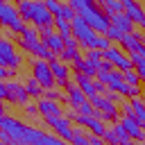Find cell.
Returning <instances> with one entry per match:
<instances>
[{
    "label": "cell",
    "mask_w": 145,
    "mask_h": 145,
    "mask_svg": "<svg viewBox=\"0 0 145 145\" xmlns=\"http://www.w3.org/2000/svg\"><path fill=\"white\" fill-rule=\"evenodd\" d=\"M61 5H63V2H57V0H48V2H45V7L50 9V14H52L54 18H57V14H59V9H61Z\"/></svg>",
    "instance_id": "f546056e"
},
{
    "label": "cell",
    "mask_w": 145,
    "mask_h": 145,
    "mask_svg": "<svg viewBox=\"0 0 145 145\" xmlns=\"http://www.w3.org/2000/svg\"><path fill=\"white\" fill-rule=\"evenodd\" d=\"M111 25L113 27H118V29H122L125 34H134V20L122 11V14H116V16H111Z\"/></svg>",
    "instance_id": "ffe728a7"
},
{
    "label": "cell",
    "mask_w": 145,
    "mask_h": 145,
    "mask_svg": "<svg viewBox=\"0 0 145 145\" xmlns=\"http://www.w3.org/2000/svg\"><path fill=\"white\" fill-rule=\"evenodd\" d=\"M39 43H41V41H39V34H36V27H27V29H25V32L20 34V43H18V45H20L23 50H27V52H32V50H34V48H36Z\"/></svg>",
    "instance_id": "ac0fdd59"
},
{
    "label": "cell",
    "mask_w": 145,
    "mask_h": 145,
    "mask_svg": "<svg viewBox=\"0 0 145 145\" xmlns=\"http://www.w3.org/2000/svg\"><path fill=\"white\" fill-rule=\"evenodd\" d=\"M140 145H145V140H143V143H140Z\"/></svg>",
    "instance_id": "74e56055"
},
{
    "label": "cell",
    "mask_w": 145,
    "mask_h": 145,
    "mask_svg": "<svg viewBox=\"0 0 145 145\" xmlns=\"http://www.w3.org/2000/svg\"><path fill=\"white\" fill-rule=\"evenodd\" d=\"M143 131H145V125H143Z\"/></svg>",
    "instance_id": "8d00e7d4"
},
{
    "label": "cell",
    "mask_w": 145,
    "mask_h": 145,
    "mask_svg": "<svg viewBox=\"0 0 145 145\" xmlns=\"http://www.w3.org/2000/svg\"><path fill=\"white\" fill-rule=\"evenodd\" d=\"M41 43H43V45H45V48H48L54 57H57V54H61V52L66 50V41H63V39H61V36H59L52 27L41 32Z\"/></svg>",
    "instance_id": "7c38bea8"
},
{
    "label": "cell",
    "mask_w": 145,
    "mask_h": 145,
    "mask_svg": "<svg viewBox=\"0 0 145 145\" xmlns=\"http://www.w3.org/2000/svg\"><path fill=\"white\" fill-rule=\"evenodd\" d=\"M63 88H66V102H68L72 109H79L82 104H86V102H88V97L84 95V91H82L75 82H68Z\"/></svg>",
    "instance_id": "5bb4252c"
},
{
    "label": "cell",
    "mask_w": 145,
    "mask_h": 145,
    "mask_svg": "<svg viewBox=\"0 0 145 145\" xmlns=\"http://www.w3.org/2000/svg\"><path fill=\"white\" fill-rule=\"evenodd\" d=\"M45 136H48L45 131L29 127L9 113L0 118V140L5 145H43Z\"/></svg>",
    "instance_id": "6da1fadb"
},
{
    "label": "cell",
    "mask_w": 145,
    "mask_h": 145,
    "mask_svg": "<svg viewBox=\"0 0 145 145\" xmlns=\"http://www.w3.org/2000/svg\"><path fill=\"white\" fill-rule=\"evenodd\" d=\"M104 36H106V39H109L111 43H113V41H116V43H120V41H122V39L127 36V34H125L122 29H118V27H113V25H111V27L106 29V34H104Z\"/></svg>",
    "instance_id": "484cf974"
},
{
    "label": "cell",
    "mask_w": 145,
    "mask_h": 145,
    "mask_svg": "<svg viewBox=\"0 0 145 145\" xmlns=\"http://www.w3.org/2000/svg\"><path fill=\"white\" fill-rule=\"evenodd\" d=\"M70 7L77 11L79 18H84V23L93 32H97V34L104 36L106 29L111 27V18L102 11V7L97 2H93V0H70Z\"/></svg>",
    "instance_id": "7a4b0ae2"
},
{
    "label": "cell",
    "mask_w": 145,
    "mask_h": 145,
    "mask_svg": "<svg viewBox=\"0 0 145 145\" xmlns=\"http://www.w3.org/2000/svg\"><path fill=\"white\" fill-rule=\"evenodd\" d=\"M0 77H2V82H9V77H14V70H9V68H0Z\"/></svg>",
    "instance_id": "4dcf8cb0"
},
{
    "label": "cell",
    "mask_w": 145,
    "mask_h": 145,
    "mask_svg": "<svg viewBox=\"0 0 145 145\" xmlns=\"http://www.w3.org/2000/svg\"><path fill=\"white\" fill-rule=\"evenodd\" d=\"M91 145H106L102 136H91Z\"/></svg>",
    "instance_id": "d6a6232c"
},
{
    "label": "cell",
    "mask_w": 145,
    "mask_h": 145,
    "mask_svg": "<svg viewBox=\"0 0 145 145\" xmlns=\"http://www.w3.org/2000/svg\"><path fill=\"white\" fill-rule=\"evenodd\" d=\"M120 125L125 127V131L131 136V140H134V143H143V140H145V131H143V125H140V122H138L134 116H127V113H125V116L120 118Z\"/></svg>",
    "instance_id": "4fadbf2b"
},
{
    "label": "cell",
    "mask_w": 145,
    "mask_h": 145,
    "mask_svg": "<svg viewBox=\"0 0 145 145\" xmlns=\"http://www.w3.org/2000/svg\"><path fill=\"white\" fill-rule=\"evenodd\" d=\"M45 125L52 127L54 134H57L59 138H63L66 143H70L72 136H75V129L70 127V118H66V116H59V118H45Z\"/></svg>",
    "instance_id": "30bf717a"
},
{
    "label": "cell",
    "mask_w": 145,
    "mask_h": 145,
    "mask_svg": "<svg viewBox=\"0 0 145 145\" xmlns=\"http://www.w3.org/2000/svg\"><path fill=\"white\" fill-rule=\"evenodd\" d=\"M102 11L111 18V16H116V14H122V2H116V0H102Z\"/></svg>",
    "instance_id": "7402d4cb"
},
{
    "label": "cell",
    "mask_w": 145,
    "mask_h": 145,
    "mask_svg": "<svg viewBox=\"0 0 145 145\" xmlns=\"http://www.w3.org/2000/svg\"><path fill=\"white\" fill-rule=\"evenodd\" d=\"M25 113L34 116V113H39V106H36V104H25Z\"/></svg>",
    "instance_id": "1f68e13d"
},
{
    "label": "cell",
    "mask_w": 145,
    "mask_h": 145,
    "mask_svg": "<svg viewBox=\"0 0 145 145\" xmlns=\"http://www.w3.org/2000/svg\"><path fill=\"white\" fill-rule=\"evenodd\" d=\"M0 23H2L9 32H14V34H23V32L27 29V25H25L20 11H18V5H11V2H7V0L0 2Z\"/></svg>",
    "instance_id": "277c9868"
},
{
    "label": "cell",
    "mask_w": 145,
    "mask_h": 145,
    "mask_svg": "<svg viewBox=\"0 0 145 145\" xmlns=\"http://www.w3.org/2000/svg\"><path fill=\"white\" fill-rule=\"evenodd\" d=\"M68 118H70L72 122H77L79 127H88V129H91V136H102V138H104V134H106V129H109L106 122H104L102 118H97V116H82V113L70 111Z\"/></svg>",
    "instance_id": "ba28073f"
},
{
    "label": "cell",
    "mask_w": 145,
    "mask_h": 145,
    "mask_svg": "<svg viewBox=\"0 0 145 145\" xmlns=\"http://www.w3.org/2000/svg\"><path fill=\"white\" fill-rule=\"evenodd\" d=\"M77 45H79L77 39H68V41H66V48H70V50H77Z\"/></svg>",
    "instance_id": "836d02e7"
},
{
    "label": "cell",
    "mask_w": 145,
    "mask_h": 145,
    "mask_svg": "<svg viewBox=\"0 0 145 145\" xmlns=\"http://www.w3.org/2000/svg\"><path fill=\"white\" fill-rule=\"evenodd\" d=\"M54 32L63 41H68V39H72V23L70 20H63V18H54Z\"/></svg>",
    "instance_id": "44dd1931"
},
{
    "label": "cell",
    "mask_w": 145,
    "mask_h": 145,
    "mask_svg": "<svg viewBox=\"0 0 145 145\" xmlns=\"http://www.w3.org/2000/svg\"><path fill=\"white\" fill-rule=\"evenodd\" d=\"M18 11L23 16L25 23H29V27H36L39 32L50 29L54 23V16L50 14V9L45 7V2H36V0H20L18 2Z\"/></svg>",
    "instance_id": "3957f363"
},
{
    "label": "cell",
    "mask_w": 145,
    "mask_h": 145,
    "mask_svg": "<svg viewBox=\"0 0 145 145\" xmlns=\"http://www.w3.org/2000/svg\"><path fill=\"white\" fill-rule=\"evenodd\" d=\"M70 145H91V134H84L82 129H75V136L70 140Z\"/></svg>",
    "instance_id": "d4e9b609"
},
{
    "label": "cell",
    "mask_w": 145,
    "mask_h": 145,
    "mask_svg": "<svg viewBox=\"0 0 145 145\" xmlns=\"http://www.w3.org/2000/svg\"><path fill=\"white\" fill-rule=\"evenodd\" d=\"M36 106H39V113L43 118H59L61 116V104L59 102H52V100L41 97V100H36Z\"/></svg>",
    "instance_id": "9a60e30c"
},
{
    "label": "cell",
    "mask_w": 145,
    "mask_h": 145,
    "mask_svg": "<svg viewBox=\"0 0 145 145\" xmlns=\"http://www.w3.org/2000/svg\"><path fill=\"white\" fill-rule=\"evenodd\" d=\"M0 66L9 68V70H18L23 66V57L18 54V48L14 45V41L9 39V34H5L0 39Z\"/></svg>",
    "instance_id": "5b68a950"
},
{
    "label": "cell",
    "mask_w": 145,
    "mask_h": 145,
    "mask_svg": "<svg viewBox=\"0 0 145 145\" xmlns=\"http://www.w3.org/2000/svg\"><path fill=\"white\" fill-rule=\"evenodd\" d=\"M102 57H104V61H109L111 66H116L120 72H127V70H131V68H134L131 57H129V54H125V52H122V48H118V45H111L106 52H102Z\"/></svg>",
    "instance_id": "9c48e42d"
},
{
    "label": "cell",
    "mask_w": 145,
    "mask_h": 145,
    "mask_svg": "<svg viewBox=\"0 0 145 145\" xmlns=\"http://www.w3.org/2000/svg\"><path fill=\"white\" fill-rule=\"evenodd\" d=\"M125 113L127 116H134L140 125H145V102H143V97L129 100V104H125Z\"/></svg>",
    "instance_id": "2e32d148"
},
{
    "label": "cell",
    "mask_w": 145,
    "mask_h": 145,
    "mask_svg": "<svg viewBox=\"0 0 145 145\" xmlns=\"http://www.w3.org/2000/svg\"><path fill=\"white\" fill-rule=\"evenodd\" d=\"M0 97L5 100V102H9V104H20V106H25L27 104V88H25V84H18V82H2L0 84Z\"/></svg>",
    "instance_id": "8992f818"
},
{
    "label": "cell",
    "mask_w": 145,
    "mask_h": 145,
    "mask_svg": "<svg viewBox=\"0 0 145 145\" xmlns=\"http://www.w3.org/2000/svg\"><path fill=\"white\" fill-rule=\"evenodd\" d=\"M59 57H61L63 61H70V63H72V61H75L77 57H82V54H79L77 50H70V48H66V50H63V52H61Z\"/></svg>",
    "instance_id": "f1b7e54d"
},
{
    "label": "cell",
    "mask_w": 145,
    "mask_h": 145,
    "mask_svg": "<svg viewBox=\"0 0 145 145\" xmlns=\"http://www.w3.org/2000/svg\"><path fill=\"white\" fill-rule=\"evenodd\" d=\"M122 79H125L129 86H138V84H140V77H138L136 70H127V72H122Z\"/></svg>",
    "instance_id": "4316f807"
},
{
    "label": "cell",
    "mask_w": 145,
    "mask_h": 145,
    "mask_svg": "<svg viewBox=\"0 0 145 145\" xmlns=\"http://www.w3.org/2000/svg\"><path fill=\"white\" fill-rule=\"evenodd\" d=\"M106 97H109V100H111L113 104H118V102H120V95H118V93H109Z\"/></svg>",
    "instance_id": "e575fe53"
},
{
    "label": "cell",
    "mask_w": 145,
    "mask_h": 145,
    "mask_svg": "<svg viewBox=\"0 0 145 145\" xmlns=\"http://www.w3.org/2000/svg\"><path fill=\"white\" fill-rule=\"evenodd\" d=\"M43 97H45V100H52V102H61V100L66 97V93H59L57 88H50V91L43 93Z\"/></svg>",
    "instance_id": "83f0119b"
},
{
    "label": "cell",
    "mask_w": 145,
    "mask_h": 145,
    "mask_svg": "<svg viewBox=\"0 0 145 145\" xmlns=\"http://www.w3.org/2000/svg\"><path fill=\"white\" fill-rule=\"evenodd\" d=\"M32 77H34L45 91L54 88V84H57V79H54V75H52L50 61H43V59H34V61H32Z\"/></svg>",
    "instance_id": "52a82bcc"
},
{
    "label": "cell",
    "mask_w": 145,
    "mask_h": 145,
    "mask_svg": "<svg viewBox=\"0 0 145 145\" xmlns=\"http://www.w3.org/2000/svg\"><path fill=\"white\" fill-rule=\"evenodd\" d=\"M25 88H27V95H29V97H39V100H41V95L45 93V91H43V86H41L34 77H29V79L25 82Z\"/></svg>",
    "instance_id": "603a6c76"
},
{
    "label": "cell",
    "mask_w": 145,
    "mask_h": 145,
    "mask_svg": "<svg viewBox=\"0 0 145 145\" xmlns=\"http://www.w3.org/2000/svg\"><path fill=\"white\" fill-rule=\"evenodd\" d=\"M104 143H106V145H134L131 136L125 131V127H122L120 122H116L113 127L106 129V134H104Z\"/></svg>",
    "instance_id": "8fae6325"
},
{
    "label": "cell",
    "mask_w": 145,
    "mask_h": 145,
    "mask_svg": "<svg viewBox=\"0 0 145 145\" xmlns=\"http://www.w3.org/2000/svg\"><path fill=\"white\" fill-rule=\"evenodd\" d=\"M75 84L84 91V95L91 100L93 95H97V82H93L91 77H86V75H75Z\"/></svg>",
    "instance_id": "d6986e66"
},
{
    "label": "cell",
    "mask_w": 145,
    "mask_h": 145,
    "mask_svg": "<svg viewBox=\"0 0 145 145\" xmlns=\"http://www.w3.org/2000/svg\"><path fill=\"white\" fill-rule=\"evenodd\" d=\"M50 66H52V75H54L57 84L66 86V84L70 82V70H68V66H66L61 59H52V61H50Z\"/></svg>",
    "instance_id": "e0dca14e"
},
{
    "label": "cell",
    "mask_w": 145,
    "mask_h": 145,
    "mask_svg": "<svg viewBox=\"0 0 145 145\" xmlns=\"http://www.w3.org/2000/svg\"><path fill=\"white\" fill-rule=\"evenodd\" d=\"M131 61H134V68L140 77V82H145V54H129Z\"/></svg>",
    "instance_id": "cb8c5ba5"
},
{
    "label": "cell",
    "mask_w": 145,
    "mask_h": 145,
    "mask_svg": "<svg viewBox=\"0 0 145 145\" xmlns=\"http://www.w3.org/2000/svg\"><path fill=\"white\" fill-rule=\"evenodd\" d=\"M143 102H145V93H143Z\"/></svg>",
    "instance_id": "d590c367"
}]
</instances>
